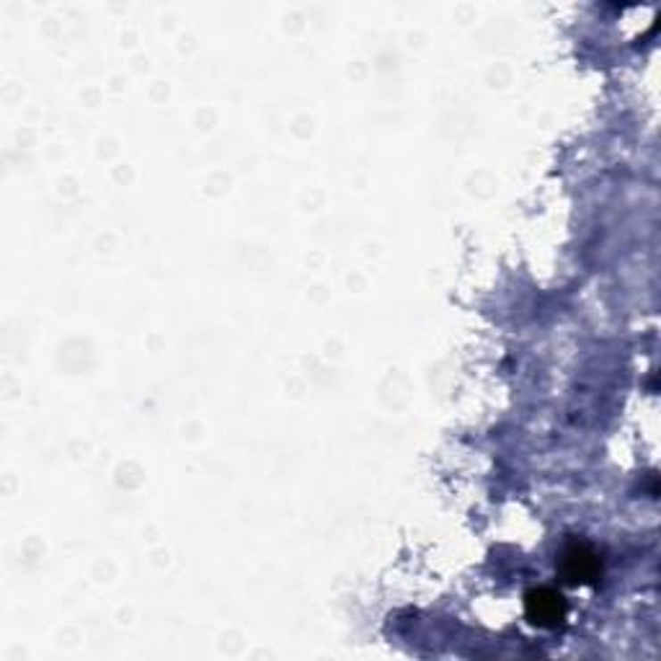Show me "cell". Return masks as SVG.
<instances>
[{"instance_id":"obj_1","label":"cell","mask_w":661,"mask_h":661,"mask_svg":"<svg viewBox=\"0 0 661 661\" xmlns=\"http://www.w3.org/2000/svg\"><path fill=\"white\" fill-rule=\"evenodd\" d=\"M527 617L540 628H553L566 617L564 597L553 589H535L525 599Z\"/></svg>"},{"instance_id":"obj_2","label":"cell","mask_w":661,"mask_h":661,"mask_svg":"<svg viewBox=\"0 0 661 661\" xmlns=\"http://www.w3.org/2000/svg\"><path fill=\"white\" fill-rule=\"evenodd\" d=\"M566 564L571 566V571H568L571 582H587V576H591L597 571V558L591 553L579 550V548L566 553Z\"/></svg>"}]
</instances>
